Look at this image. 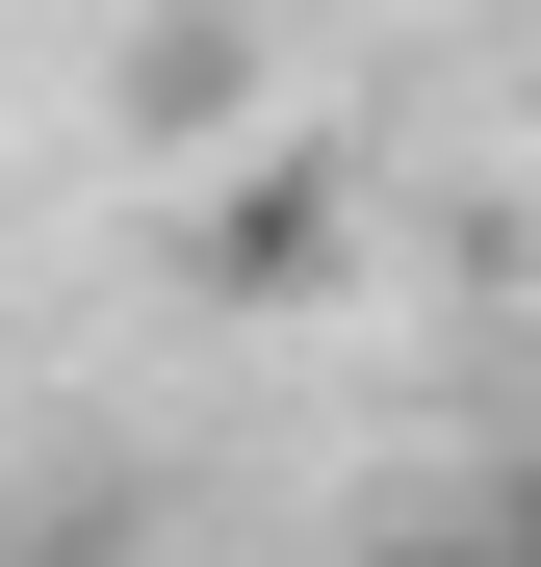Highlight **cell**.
Returning <instances> with one entry per match:
<instances>
[{"label":"cell","instance_id":"6da1fadb","mask_svg":"<svg viewBox=\"0 0 541 567\" xmlns=\"http://www.w3.org/2000/svg\"><path fill=\"white\" fill-rule=\"evenodd\" d=\"M335 258H361V181L335 155H258L232 207H207V310H310Z\"/></svg>","mask_w":541,"mask_h":567},{"label":"cell","instance_id":"3957f363","mask_svg":"<svg viewBox=\"0 0 541 567\" xmlns=\"http://www.w3.org/2000/svg\"><path fill=\"white\" fill-rule=\"evenodd\" d=\"M361 567H490V542H465V516H438V542H361Z\"/></svg>","mask_w":541,"mask_h":567},{"label":"cell","instance_id":"7a4b0ae2","mask_svg":"<svg viewBox=\"0 0 541 567\" xmlns=\"http://www.w3.org/2000/svg\"><path fill=\"white\" fill-rule=\"evenodd\" d=\"M465 542H490V567H541V464H516V491H490V516H465Z\"/></svg>","mask_w":541,"mask_h":567}]
</instances>
